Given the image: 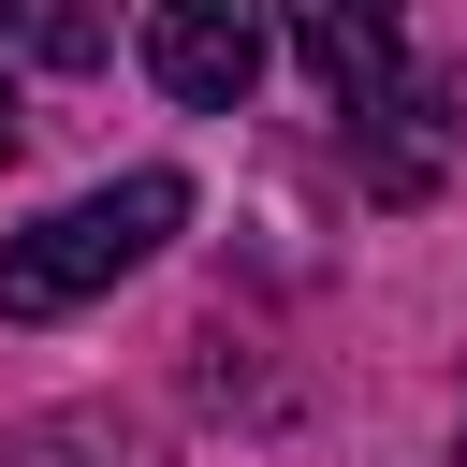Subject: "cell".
Here are the masks:
<instances>
[{"label": "cell", "instance_id": "6da1fadb", "mask_svg": "<svg viewBox=\"0 0 467 467\" xmlns=\"http://www.w3.org/2000/svg\"><path fill=\"white\" fill-rule=\"evenodd\" d=\"M175 219H190V190H175V175H117V190H88V204H58V219L0 234V321H58V306L117 292Z\"/></svg>", "mask_w": 467, "mask_h": 467}, {"label": "cell", "instance_id": "7a4b0ae2", "mask_svg": "<svg viewBox=\"0 0 467 467\" xmlns=\"http://www.w3.org/2000/svg\"><path fill=\"white\" fill-rule=\"evenodd\" d=\"M146 73H161L175 102L234 117L248 73H263V0H161V15H146Z\"/></svg>", "mask_w": 467, "mask_h": 467}, {"label": "cell", "instance_id": "3957f363", "mask_svg": "<svg viewBox=\"0 0 467 467\" xmlns=\"http://www.w3.org/2000/svg\"><path fill=\"white\" fill-rule=\"evenodd\" d=\"M277 29H292V58L365 117L379 88H409V15L394 0H277Z\"/></svg>", "mask_w": 467, "mask_h": 467}, {"label": "cell", "instance_id": "277c9868", "mask_svg": "<svg viewBox=\"0 0 467 467\" xmlns=\"http://www.w3.org/2000/svg\"><path fill=\"white\" fill-rule=\"evenodd\" d=\"M438 161H452V88H423V73H409V88H379V102L350 117V175H365L379 204H423V190H438Z\"/></svg>", "mask_w": 467, "mask_h": 467}, {"label": "cell", "instance_id": "5b68a950", "mask_svg": "<svg viewBox=\"0 0 467 467\" xmlns=\"http://www.w3.org/2000/svg\"><path fill=\"white\" fill-rule=\"evenodd\" d=\"M0 44H29L44 73H102V44H117V0H0Z\"/></svg>", "mask_w": 467, "mask_h": 467}, {"label": "cell", "instance_id": "8992f818", "mask_svg": "<svg viewBox=\"0 0 467 467\" xmlns=\"http://www.w3.org/2000/svg\"><path fill=\"white\" fill-rule=\"evenodd\" d=\"M15 467H161V438H146V423H117V409H73V423H44Z\"/></svg>", "mask_w": 467, "mask_h": 467}, {"label": "cell", "instance_id": "52a82bcc", "mask_svg": "<svg viewBox=\"0 0 467 467\" xmlns=\"http://www.w3.org/2000/svg\"><path fill=\"white\" fill-rule=\"evenodd\" d=\"M15 146H29V117H15V88H0V161H15Z\"/></svg>", "mask_w": 467, "mask_h": 467}]
</instances>
